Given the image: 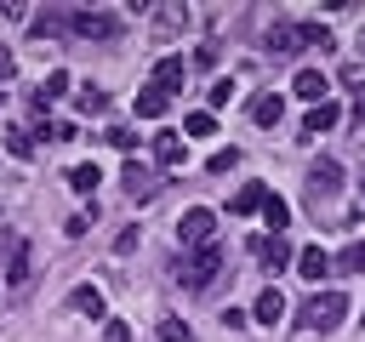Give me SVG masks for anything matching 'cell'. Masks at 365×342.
I'll return each mask as SVG.
<instances>
[{
	"instance_id": "cell-1",
	"label": "cell",
	"mask_w": 365,
	"mask_h": 342,
	"mask_svg": "<svg viewBox=\"0 0 365 342\" xmlns=\"http://www.w3.org/2000/svg\"><path fill=\"white\" fill-rule=\"evenodd\" d=\"M342 314H348V296H342V291H314V296L297 308V325L325 336V331H336V325H342Z\"/></svg>"
},
{
	"instance_id": "cell-2",
	"label": "cell",
	"mask_w": 365,
	"mask_h": 342,
	"mask_svg": "<svg viewBox=\"0 0 365 342\" xmlns=\"http://www.w3.org/2000/svg\"><path fill=\"white\" fill-rule=\"evenodd\" d=\"M177 285H188V291H205L217 274H222V245H200L194 256H177Z\"/></svg>"
},
{
	"instance_id": "cell-3",
	"label": "cell",
	"mask_w": 365,
	"mask_h": 342,
	"mask_svg": "<svg viewBox=\"0 0 365 342\" xmlns=\"http://www.w3.org/2000/svg\"><path fill=\"white\" fill-rule=\"evenodd\" d=\"M177 245H182V251H200V245H217V211H205V205H194V211H182V222H177Z\"/></svg>"
},
{
	"instance_id": "cell-4",
	"label": "cell",
	"mask_w": 365,
	"mask_h": 342,
	"mask_svg": "<svg viewBox=\"0 0 365 342\" xmlns=\"http://www.w3.org/2000/svg\"><path fill=\"white\" fill-rule=\"evenodd\" d=\"M148 154H154V171H177L188 160V137L182 131H154L148 137Z\"/></svg>"
},
{
	"instance_id": "cell-5",
	"label": "cell",
	"mask_w": 365,
	"mask_h": 342,
	"mask_svg": "<svg viewBox=\"0 0 365 342\" xmlns=\"http://www.w3.org/2000/svg\"><path fill=\"white\" fill-rule=\"evenodd\" d=\"M120 188H125L131 200H154V194H160V171H154V165H143V160L131 154V160L120 165Z\"/></svg>"
},
{
	"instance_id": "cell-6",
	"label": "cell",
	"mask_w": 365,
	"mask_h": 342,
	"mask_svg": "<svg viewBox=\"0 0 365 342\" xmlns=\"http://www.w3.org/2000/svg\"><path fill=\"white\" fill-rule=\"evenodd\" d=\"M68 34H80V40H114L120 17H108V11H68Z\"/></svg>"
},
{
	"instance_id": "cell-7",
	"label": "cell",
	"mask_w": 365,
	"mask_h": 342,
	"mask_svg": "<svg viewBox=\"0 0 365 342\" xmlns=\"http://www.w3.org/2000/svg\"><path fill=\"white\" fill-rule=\"evenodd\" d=\"M262 51H268V57H297V51H302V23H268Z\"/></svg>"
},
{
	"instance_id": "cell-8",
	"label": "cell",
	"mask_w": 365,
	"mask_h": 342,
	"mask_svg": "<svg viewBox=\"0 0 365 342\" xmlns=\"http://www.w3.org/2000/svg\"><path fill=\"white\" fill-rule=\"evenodd\" d=\"M336 188H342V165H336L331 154H319V160L308 165V194H314V200H331Z\"/></svg>"
},
{
	"instance_id": "cell-9",
	"label": "cell",
	"mask_w": 365,
	"mask_h": 342,
	"mask_svg": "<svg viewBox=\"0 0 365 342\" xmlns=\"http://www.w3.org/2000/svg\"><path fill=\"white\" fill-rule=\"evenodd\" d=\"M291 91L308 103V108H319V103H331V80L319 74V68H297V80H291Z\"/></svg>"
},
{
	"instance_id": "cell-10",
	"label": "cell",
	"mask_w": 365,
	"mask_h": 342,
	"mask_svg": "<svg viewBox=\"0 0 365 342\" xmlns=\"http://www.w3.org/2000/svg\"><path fill=\"white\" fill-rule=\"evenodd\" d=\"M182 80H188V63H182V57H160V63H154V91L171 97V91H182Z\"/></svg>"
},
{
	"instance_id": "cell-11",
	"label": "cell",
	"mask_w": 365,
	"mask_h": 342,
	"mask_svg": "<svg viewBox=\"0 0 365 342\" xmlns=\"http://www.w3.org/2000/svg\"><path fill=\"white\" fill-rule=\"evenodd\" d=\"M6 279H11V285L29 279V239H23V234H6Z\"/></svg>"
},
{
	"instance_id": "cell-12",
	"label": "cell",
	"mask_w": 365,
	"mask_h": 342,
	"mask_svg": "<svg viewBox=\"0 0 365 342\" xmlns=\"http://www.w3.org/2000/svg\"><path fill=\"white\" fill-rule=\"evenodd\" d=\"M336 125V103H319V108H308L302 114V142H314L319 131H331Z\"/></svg>"
},
{
	"instance_id": "cell-13",
	"label": "cell",
	"mask_w": 365,
	"mask_h": 342,
	"mask_svg": "<svg viewBox=\"0 0 365 342\" xmlns=\"http://www.w3.org/2000/svg\"><path fill=\"white\" fill-rule=\"evenodd\" d=\"M257 256H262V268H268V274H279V268L291 262V245H285V234H268V239L257 245Z\"/></svg>"
},
{
	"instance_id": "cell-14",
	"label": "cell",
	"mask_w": 365,
	"mask_h": 342,
	"mask_svg": "<svg viewBox=\"0 0 365 342\" xmlns=\"http://www.w3.org/2000/svg\"><path fill=\"white\" fill-rule=\"evenodd\" d=\"M68 308H74V314H91V319H103V314H108L97 285H74V291H68Z\"/></svg>"
},
{
	"instance_id": "cell-15",
	"label": "cell",
	"mask_w": 365,
	"mask_h": 342,
	"mask_svg": "<svg viewBox=\"0 0 365 342\" xmlns=\"http://www.w3.org/2000/svg\"><path fill=\"white\" fill-rule=\"evenodd\" d=\"M297 274H302V279H325V274H331V256H325L319 245H308V251H297Z\"/></svg>"
},
{
	"instance_id": "cell-16",
	"label": "cell",
	"mask_w": 365,
	"mask_h": 342,
	"mask_svg": "<svg viewBox=\"0 0 365 342\" xmlns=\"http://www.w3.org/2000/svg\"><path fill=\"white\" fill-rule=\"evenodd\" d=\"M165 108H171V97H165V91H154V86H143V91H137V120H160Z\"/></svg>"
},
{
	"instance_id": "cell-17",
	"label": "cell",
	"mask_w": 365,
	"mask_h": 342,
	"mask_svg": "<svg viewBox=\"0 0 365 342\" xmlns=\"http://www.w3.org/2000/svg\"><path fill=\"white\" fill-rule=\"evenodd\" d=\"M262 222H268L274 234H285V228H291V205H285L279 194H262Z\"/></svg>"
},
{
	"instance_id": "cell-18",
	"label": "cell",
	"mask_w": 365,
	"mask_h": 342,
	"mask_svg": "<svg viewBox=\"0 0 365 342\" xmlns=\"http://www.w3.org/2000/svg\"><path fill=\"white\" fill-rule=\"evenodd\" d=\"M63 28H68L63 11H40V17H29V34H34V40H51V34H63Z\"/></svg>"
},
{
	"instance_id": "cell-19",
	"label": "cell",
	"mask_w": 365,
	"mask_h": 342,
	"mask_svg": "<svg viewBox=\"0 0 365 342\" xmlns=\"http://www.w3.org/2000/svg\"><path fill=\"white\" fill-rule=\"evenodd\" d=\"M251 314H257V325H274V319H279V314H285V296H279V291H274V285H268V291H262V296H257V308H251Z\"/></svg>"
},
{
	"instance_id": "cell-20",
	"label": "cell",
	"mask_w": 365,
	"mask_h": 342,
	"mask_svg": "<svg viewBox=\"0 0 365 342\" xmlns=\"http://www.w3.org/2000/svg\"><path fill=\"white\" fill-rule=\"evenodd\" d=\"M251 114H257V125H279V120H285V103L268 91V97H257V103H251Z\"/></svg>"
},
{
	"instance_id": "cell-21",
	"label": "cell",
	"mask_w": 365,
	"mask_h": 342,
	"mask_svg": "<svg viewBox=\"0 0 365 342\" xmlns=\"http://www.w3.org/2000/svg\"><path fill=\"white\" fill-rule=\"evenodd\" d=\"M262 194H268V188H257V182H245V188H240V194L228 200V211H234V217H245V211H262Z\"/></svg>"
},
{
	"instance_id": "cell-22",
	"label": "cell",
	"mask_w": 365,
	"mask_h": 342,
	"mask_svg": "<svg viewBox=\"0 0 365 342\" xmlns=\"http://www.w3.org/2000/svg\"><path fill=\"white\" fill-rule=\"evenodd\" d=\"M160 342H194V331H188V319H177V314H160Z\"/></svg>"
},
{
	"instance_id": "cell-23",
	"label": "cell",
	"mask_w": 365,
	"mask_h": 342,
	"mask_svg": "<svg viewBox=\"0 0 365 342\" xmlns=\"http://www.w3.org/2000/svg\"><path fill=\"white\" fill-rule=\"evenodd\" d=\"M182 23H188V6H160V11H154V28H160V34H171V28H182Z\"/></svg>"
},
{
	"instance_id": "cell-24",
	"label": "cell",
	"mask_w": 365,
	"mask_h": 342,
	"mask_svg": "<svg viewBox=\"0 0 365 342\" xmlns=\"http://www.w3.org/2000/svg\"><path fill=\"white\" fill-rule=\"evenodd\" d=\"M63 91H68V68H51V74L40 80V91H34V97H46V103H57Z\"/></svg>"
},
{
	"instance_id": "cell-25",
	"label": "cell",
	"mask_w": 365,
	"mask_h": 342,
	"mask_svg": "<svg viewBox=\"0 0 365 342\" xmlns=\"http://www.w3.org/2000/svg\"><path fill=\"white\" fill-rule=\"evenodd\" d=\"M97 182H103L97 165H74V171H68V188H74V194H97Z\"/></svg>"
},
{
	"instance_id": "cell-26",
	"label": "cell",
	"mask_w": 365,
	"mask_h": 342,
	"mask_svg": "<svg viewBox=\"0 0 365 342\" xmlns=\"http://www.w3.org/2000/svg\"><path fill=\"white\" fill-rule=\"evenodd\" d=\"M234 103V80H211V91H205V114L211 108H228Z\"/></svg>"
},
{
	"instance_id": "cell-27",
	"label": "cell",
	"mask_w": 365,
	"mask_h": 342,
	"mask_svg": "<svg viewBox=\"0 0 365 342\" xmlns=\"http://www.w3.org/2000/svg\"><path fill=\"white\" fill-rule=\"evenodd\" d=\"M336 268H342V274H365V239H354V245L336 256Z\"/></svg>"
},
{
	"instance_id": "cell-28",
	"label": "cell",
	"mask_w": 365,
	"mask_h": 342,
	"mask_svg": "<svg viewBox=\"0 0 365 342\" xmlns=\"http://www.w3.org/2000/svg\"><path fill=\"white\" fill-rule=\"evenodd\" d=\"M302 46H319V51H331L336 40H331V28H325V23H302Z\"/></svg>"
},
{
	"instance_id": "cell-29",
	"label": "cell",
	"mask_w": 365,
	"mask_h": 342,
	"mask_svg": "<svg viewBox=\"0 0 365 342\" xmlns=\"http://www.w3.org/2000/svg\"><path fill=\"white\" fill-rule=\"evenodd\" d=\"M74 103H80V114H103V108H108V97H103L97 86H80V97H74Z\"/></svg>"
},
{
	"instance_id": "cell-30",
	"label": "cell",
	"mask_w": 365,
	"mask_h": 342,
	"mask_svg": "<svg viewBox=\"0 0 365 342\" xmlns=\"http://www.w3.org/2000/svg\"><path fill=\"white\" fill-rule=\"evenodd\" d=\"M103 142H114V148H120L125 160H131V148H137V137H131V125H108V131H103Z\"/></svg>"
},
{
	"instance_id": "cell-31",
	"label": "cell",
	"mask_w": 365,
	"mask_h": 342,
	"mask_svg": "<svg viewBox=\"0 0 365 342\" xmlns=\"http://www.w3.org/2000/svg\"><path fill=\"white\" fill-rule=\"evenodd\" d=\"M6 148H11L17 160H29V154H34V131H23V125H17V131H6Z\"/></svg>"
},
{
	"instance_id": "cell-32",
	"label": "cell",
	"mask_w": 365,
	"mask_h": 342,
	"mask_svg": "<svg viewBox=\"0 0 365 342\" xmlns=\"http://www.w3.org/2000/svg\"><path fill=\"white\" fill-rule=\"evenodd\" d=\"M234 165H240V148H217V154L205 160V171H211V177H222V171H234Z\"/></svg>"
},
{
	"instance_id": "cell-33",
	"label": "cell",
	"mask_w": 365,
	"mask_h": 342,
	"mask_svg": "<svg viewBox=\"0 0 365 342\" xmlns=\"http://www.w3.org/2000/svg\"><path fill=\"white\" fill-rule=\"evenodd\" d=\"M182 131H188V137H211V131H217V120L200 108V114H188V120H182Z\"/></svg>"
},
{
	"instance_id": "cell-34",
	"label": "cell",
	"mask_w": 365,
	"mask_h": 342,
	"mask_svg": "<svg viewBox=\"0 0 365 342\" xmlns=\"http://www.w3.org/2000/svg\"><path fill=\"white\" fill-rule=\"evenodd\" d=\"M46 142H74V125L68 120H46Z\"/></svg>"
},
{
	"instance_id": "cell-35",
	"label": "cell",
	"mask_w": 365,
	"mask_h": 342,
	"mask_svg": "<svg viewBox=\"0 0 365 342\" xmlns=\"http://www.w3.org/2000/svg\"><path fill=\"white\" fill-rule=\"evenodd\" d=\"M103 342H131V325H120V319H108V325H103Z\"/></svg>"
},
{
	"instance_id": "cell-36",
	"label": "cell",
	"mask_w": 365,
	"mask_h": 342,
	"mask_svg": "<svg viewBox=\"0 0 365 342\" xmlns=\"http://www.w3.org/2000/svg\"><path fill=\"white\" fill-rule=\"evenodd\" d=\"M86 228H91V217H86V211H80V217H68V222H63V234H68V239H80V234H86Z\"/></svg>"
},
{
	"instance_id": "cell-37",
	"label": "cell",
	"mask_w": 365,
	"mask_h": 342,
	"mask_svg": "<svg viewBox=\"0 0 365 342\" xmlns=\"http://www.w3.org/2000/svg\"><path fill=\"white\" fill-rule=\"evenodd\" d=\"M342 86H354V91H365V68H359V63H348V68H342Z\"/></svg>"
},
{
	"instance_id": "cell-38",
	"label": "cell",
	"mask_w": 365,
	"mask_h": 342,
	"mask_svg": "<svg viewBox=\"0 0 365 342\" xmlns=\"http://www.w3.org/2000/svg\"><path fill=\"white\" fill-rule=\"evenodd\" d=\"M11 68H17V57H11V51H6V46H0V86H6V80H11Z\"/></svg>"
},
{
	"instance_id": "cell-39",
	"label": "cell",
	"mask_w": 365,
	"mask_h": 342,
	"mask_svg": "<svg viewBox=\"0 0 365 342\" xmlns=\"http://www.w3.org/2000/svg\"><path fill=\"white\" fill-rule=\"evenodd\" d=\"M354 120L365 125V91H354Z\"/></svg>"
},
{
	"instance_id": "cell-40",
	"label": "cell",
	"mask_w": 365,
	"mask_h": 342,
	"mask_svg": "<svg viewBox=\"0 0 365 342\" xmlns=\"http://www.w3.org/2000/svg\"><path fill=\"white\" fill-rule=\"evenodd\" d=\"M354 51H359V57H365V23H359V34H354Z\"/></svg>"
},
{
	"instance_id": "cell-41",
	"label": "cell",
	"mask_w": 365,
	"mask_h": 342,
	"mask_svg": "<svg viewBox=\"0 0 365 342\" xmlns=\"http://www.w3.org/2000/svg\"><path fill=\"white\" fill-rule=\"evenodd\" d=\"M359 200H365V182H359Z\"/></svg>"
},
{
	"instance_id": "cell-42",
	"label": "cell",
	"mask_w": 365,
	"mask_h": 342,
	"mask_svg": "<svg viewBox=\"0 0 365 342\" xmlns=\"http://www.w3.org/2000/svg\"><path fill=\"white\" fill-rule=\"evenodd\" d=\"M359 325H365V314H359Z\"/></svg>"
},
{
	"instance_id": "cell-43",
	"label": "cell",
	"mask_w": 365,
	"mask_h": 342,
	"mask_svg": "<svg viewBox=\"0 0 365 342\" xmlns=\"http://www.w3.org/2000/svg\"><path fill=\"white\" fill-rule=\"evenodd\" d=\"M0 103H6V91H0Z\"/></svg>"
},
{
	"instance_id": "cell-44",
	"label": "cell",
	"mask_w": 365,
	"mask_h": 342,
	"mask_svg": "<svg viewBox=\"0 0 365 342\" xmlns=\"http://www.w3.org/2000/svg\"><path fill=\"white\" fill-rule=\"evenodd\" d=\"M0 217H6V211H0Z\"/></svg>"
}]
</instances>
